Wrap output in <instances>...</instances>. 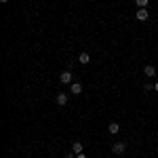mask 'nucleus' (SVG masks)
I'll return each instance as SVG.
<instances>
[{
    "label": "nucleus",
    "instance_id": "f257e3e1",
    "mask_svg": "<svg viewBox=\"0 0 158 158\" xmlns=\"http://www.w3.org/2000/svg\"><path fill=\"white\" fill-rule=\"evenodd\" d=\"M59 82L61 85H72L74 82V74L70 72V70H63V72L59 74Z\"/></svg>",
    "mask_w": 158,
    "mask_h": 158
},
{
    "label": "nucleus",
    "instance_id": "f03ea898",
    "mask_svg": "<svg viewBox=\"0 0 158 158\" xmlns=\"http://www.w3.org/2000/svg\"><path fill=\"white\" fill-rule=\"evenodd\" d=\"M127 141H116V143H114V146H112V152H114V154H116V156H122V154H124V152H127Z\"/></svg>",
    "mask_w": 158,
    "mask_h": 158
},
{
    "label": "nucleus",
    "instance_id": "7ed1b4c3",
    "mask_svg": "<svg viewBox=\"0 0 158 158\" xmlns=\"http://www.w3.org/2000/svg\"><path fill=\"white\" fill-rule=\"evenodd\" d=\"M156 72H158L156 65H152V63H148L146 68H143V74H146L148 78H154V76H156Z\"/></svg>",
    "mask_w": 158,
    "mask_h": 158
},
{
    "label": "nucleus",
    "instance_id": "20e7f679",
    "mask_svg": "<svg viewBox=\"0 0 158 158\" xmlns=\"http://www.w3.org/2000/svg\"><path fill=\"white\" fill-rule=\"evenodd\" d=\"M135 17H137L139 21H148L150 13H148V9H137V13H135Z\"/></svg>",
    "mask_w": 158,
    "mask_h": 158
},
{
    "label": "nucleus",
    "instance_id": "39448f33",
    "mask_svg": "<svg viewBox=\"0 0 158 158\" xmlns=\"http://www.w3.org/2000/svg\"><path fill=\"white\" fill-rule=\"evenodd\" d=\"M70 91H72V95H80L82 93V82H72L70 85Z\"/></svg>",
    "mask_w": 158,
    "mask_h": 158
},
{
    "label": "nucleus",
    "instance_id": "423d86ee",
    "mask_svg": "<svg viewBox=\"0 0 158 158\" xmlns=\"http://www.w3.org/2000/svg\"><path fill=\"white\" fill-rule=\"evenodd\" d=\"M108 133H110V135H118V133H120L118 122H110V124H108Z\"/></svg>",
    "mask_w": 158,
    "mask_h": 158
},
{
    "label": "nucleus",
    "instance_id": "0eeeda50",
    "mask_svg": "<svg viewBox=\"0 0 158 158\" xmlns=\"http://www.w3.org/2000/svg\"><path fill=\"white\" fill-rule=\"evenodd\" d=\"M78 61H80V65H86V63L91 61V55H89L86 51H82V53L78 55Z\"/></svg>",
    "mask_w": 158,
    "mask_h": 158
},
{
    "label": "nucleus",
    "instance_id": "6e6552de",
    "mask_svg": "<svg viewBox=\"0 0 158 158\" xmlns=\"http://www.w3.org/2000/svg\"><path fill=\"white\" fill-rule=\"evenodd\" d=\"M82 150H85V146H82L80 141H74L72 143V152L74 154H82Z\"/></svg>",
    "mask_w": 158,
    "mask_h": 158
},
{
    "label": "nucleus",
    "instance_id": "1a4fd4ad",
    "mask_svg": "<svg viewBox=\"0 0 158 158\" xmlns=\"http://www.w3.org/2000/svg\"><path fill=\"white\" fill-rule=\"evenodd\" d=\"M55 101H57V106H65V103H68V95H65V93H59V95L55 97Z\"/></svg>",
    "mask_w": 158,
    "mask_h": 158
},
{
    "label": "nucleus",
    "instance_id": "9d476101",
    "mask_svg": "<svg viewBox=\"0 0 158 158\" xmlns=\"http://www.w3.org/2000/svg\"><path fill=\"white\" fill-rule=\"evenodd\" d=\"M148 2H150V0H135V4H137L139 9H148Z\"/></svg>",
    "mask_w": 158,
    "mask_h": 158
},
{
    "label": "nucleus",
    "instance_id": "9b49d317",
    "mask_svg": "<svg viewBox=\"0 0 158 158\" xmlns=\"http://www.w3.org/2000/svg\"><path fill=\"white\" fill-rule=\"evenodd\" d=\"M65 158H76V154H74L72 150H70V152H68V154H65Z\"/></svg>",
    "mask_w": 158,
    "mask_h": 158
},
{
    "label": "nucleus",
    "instance_id": "f8f14e48",
    "mask_svg": "<svg viewBox=\"0 0 158 158\" xmlns=\"http://www.w3.org/2000/svg\"><path fill=\"white\" fill-rule=\"evenodd\" d=\"M76 158H86V156H85V152H82V154H76Z\"/></svg>",
    "mask_w": 158,
    "mask_h": 158
},
{
    "label": "nucleus",
    "instance_id": "ddd939ff",
    "mask_svg": "<svg viewBox=\"0 0 158 158\" xmlns=\"http://www.w3.org/2000/svg\"><path fill=\"white\" fill-rule=\"evenodd\" d=\"M154 91H156V93H158V82H154Z\"/></svg>",
    "mask_w": 158,
    "mask_h": 158
},
{
    "label": "nucleus",
    "instance_id": "4468645a",
    "mask_svg": "<svg viewBox=\"0 0 158 158\" xmlns=\"http://www.w3.org/2000/svg\"><path fill=\"white\" fill-rule=\"evenodd\" d=\"M0 2H9V0H0Z\"/></svg>",
    "mask_w": 158,
    "mask_h": 158
}]
</instances>
